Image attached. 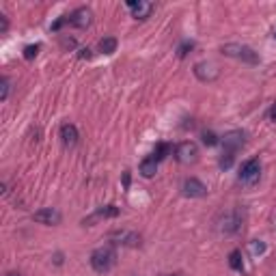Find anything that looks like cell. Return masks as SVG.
<instances>
[{"label":"cell","mask_w":276,"mask_h":276,"mask_svg":"<svg viewBox=\"0 0 276 276\" xmlns=\"http://www.w3.org/2000/svg\"><path fill=\"white\" fill-rule=\"evenodd\" d=\"M222 54L231 56V59H238L242 63H248V65H257L261 61L253 48H248L244 43H226V45H222Z\"/></svg>","instance_id":"cell-1"},{"label":"cell","mask_w":276,"mask_h":276,"mask_svg":"<svg viewBox=\"0 0 276 276\" xmlns=\"http://www.w3.org/2000/svg\"><path fill=\"white\" fill-rule=\"evenodd\" d=\"M115 261H117V253H115L112 248H106V246L93 250V255H91V265H93V270L100 272V274L112 270Z\"/></svg>","instance_id":"cell-2"},{"label":"cell","mask_w":276,"mask_h":276,"mask_svg":"<svg viewBox=\"0 0 276 276\" xmlns=\"http://www.w3.org/2000/svg\"><path fill=\"white\" fill-rule=\"evenodd\" d=\"M259 177H261V162L259 160H248L242 164L240 168V181L242 183H246V186H253L259 181Z\"/></svg>","instance_id":"cell-3"},{"label":"cell","mask_w":276,"mask_h":276,"mask_svg":"<svg viewBox=\"0 0 276 276\" xmlns=\"http://www.w3.org/2000/svg\"><path fill=\"white\" fill-rule=\"evenodd\" d=\"M108 240L112 244H119V246H129V248L141 246V235L134 233V231H112L108 235Z\"/></svg>","instance_id":"cell-4"},{"label":"cell","mask_w":276,"mask_h":276,"mask_svg":"<svg viewBox=\"0 0 276 276\" xmlns=\"http://www.w3.org/2000/svg\"><path fill=\"white\" fill-rule=\"evenodd\" d=\"M194 76H197L201 82H214V80L220 76V69H218L214 63L203 61V63H197V65H194Z\"/></svg>","instance_id":"cell-5"},{"label":"cell","mask_w":276,"mask_h":276,"mask_svg":"<svg viewBox=\"0 0 276 276\" xmlns=\"http://www.w3.org/2000/svg\"><path fill=\"white\" fill-rule=\"evenodd\" d=\"M197 156H199V149H197V145L190 141L179 143L175 147V158H177V162H181V164H190V162L197 160Z\"/></svg>","instance_id":"cell-6"},{"label":"cell","mask_w":276,"mask_h":276,"mask_svg":"<svg viewBox=\"0 0 276 276\" xmlns=\"http://www.w3.org/2000/svg\"><path fill=\"white\" fill-rule=\"evenodd\" d=\"M61 212L59 209H54V207H43V209H39V212L32 214V220L39 222V224H61Z\"/></svg>","instance_id":"cell-7"},{"label":"cell","mask_w":276,"mask_h":276,"mask_svg":"<svg viewBox=\"0 0 276 276\" xmlns=\"http://www.w3.org/2000/svg\"><path fill=\"white\" fill-rule=\"evenodd\" d=\"M181 190H183L186 197H190V199H201V197H205V194H207V186L203 183V181H199L197 177H188V179L183 181Z\"/></svg>","instance_id":"cell-8"},{"label":"cell","mask_w":276,"mask_h":276,"mask_svg":"<svg viewBox=\"0 0 276 276\" xmlns=\"http://www.w3.org/2000/svg\"><path fill=\"white\" fill-rule=\"evenodd\" d=\"M67 22L76 28H88L91 26V22H93V13H91V9H86V7H80V9H76L69 15Z\"/></svg>","instance_id":"cell-9"},{"label":"cell","mask_w":276,"mask_h":276,"mask_svg":"<svg viewBox=\"0 0 276 276\" xmlns=\"http://www.w3.org/2000/svg\"><path fill=\"white\" fill-rule=\"evenodd\" d=\"M244 132H240V129H233V132H226L222 136V147L224 151H229V153H235L242 145H244Z\"/></svg>","instance_id":"cell-10"},{"label":"cell","mask_w":276,"mask_h":276,"mask_svg":"<svg viewBox=\"0 0 276 276\" xmlns=\"http://www.w3.org/2000/svg\"><path fill=\"white\" fill-rule=\"evenodd\" d=\"M127 7L132 9L136 20H147L153 11V5L147 3V0H127Z\"/></svg>","instance_id":"cell-11"},{"label":"cell","mask_w":276,"mask_h":276,"mask_svg":"<svg viewBox=\"0 0 276 276\" xmlns=\"http://www.w3.org/2000/svg\"><path fill=\"white\" fill-rule=\"evenodd\" d=\"M115 216H119V207H115V205H106V207L97 209L95 216H91V218H84L82 224H91V222H95V220H97V218H115Z\"/></svg>","instance_id":"cell-12"},{"label":"cell","mask_w":276,"mask_h":276,"mask_svg":"<svg viewBox=\"0 0 276 276\" xmlns=\"http://www.w3.org/2000/svg\"><path fill=\"white\" fill-rule=\"evenodd\" d=\"M61 141L65 143V145H76L78 143V129H76V125H71V123H65V125H61Z\"/></svg>","instance_id":"cell-13"},{"label":"cell","mask_w":276,"mask_h":276,"mask_svg":"<svg viewBox=\"0 0 276 276\" xmlns=\"http://www.w3.org/2000/svg\"><path fill=\"white\" fill-rule=\"evenodd\" d=\"M238 226H240V216L238 214H226L224 216V224L220 226V231L233 233V231H238Z\"/></svg>","instance_id":"cell-14"},{"label":"cell","mask_w":276,"mask_h":276,"mask_svg":"<svg viewBox=\"0 0 276 276\" xmlns=\"http://www.w3.org/2000/svg\"><path fill=\"white\" fill-rule=\"evenodd\" d=\"M156 170H158V162L153 160V156L141 162V173H143V177H153V175H156Z\"/></svg>","instance_id":"cell-15"},{"label":"cell","mask_w":276,"mask_h":276,"mask_svg":"<svg viewBox=\"0 0 276 276\" xmlns=\"http://www.w3.org/2000/svg\"><path fill=\"white\" fill-rule=\"evenodd\" d=\"M115 50H117V39H115V37H104L102 41H100V52L112 54Z\"/></svg>","instance_id":"cell-16"},{"label":"cell","mask_w":276,"mask_h":276,"mask_svg":"<svg viewBox=\"0 0 276 276\" xmlns=\"http://www.w3.org/2000/svg\"><path fill=\"white\" fill-rule=\"evenodd\" d=\"M229 265L233 267V270H238V272L244 270V263H242V253H240V250H233V253L229 255Z\"/></svg>","instance_id":"cell-17"},{"label":"cell","mask_w":276,"mask_h":276,"mask_svg":"<svg viewBox=\"0 0 276 276\" xmlns=\"http://www.w3.org/2000/svg\"><path fill=\"white\" fill-rule=\"evenodd\" d=\"M168 153H170V145L162 143V145H158V147H156V151H153V160L160 162V160H164Z\"/></svg>","instance_id":"cell-18"},{"label":"cell","mask_w":276,"mask_h":276,"mask_svg":"<svg viewBox=\"0 0 276 276\" xmlns=\"http://www.w3.org/2000/svg\"><path fill=\"white\" fill-rule=\"evenodd\" d=\"M39 50H41V45H26V48H24V59H26V61H32V59H35V56L39 54Z\"/></svg>","instance_id":"cell-19"},{"label":"cell","mask_w":276,"mask_h":276,"mask_svg":"<svg viewBox=\"0 0 276 276\" xmlns=\"http://www.w3.org/2000/svg\"><path fill=\"white\" fill-rule=\"evenodd\" d=\"M9 100V80L3 78L0 80V102H7Z\"/></svg>","instance_id":"cell-20"},{"label":"cell","mask_w":276,"mask_h":276,"mask_svg":"<svg viewBox=\"0 0 276 276\" xmlns=\"http://www.w3.org/2000/svg\"><path fill=\"white\" fill-rule=\"evenodd\" d=\"M218 164H220V168H222V170L231 168V164H233V153L224 151V153H222V158H220V162H218Z\"/></svg>","instance_id":"cell-21"},{"label":"cell","mask_w":276,"mask_h":276,"mask_svg":"<svg viewBox=\"0 0 276 276\" xmlns=\"http://www.w3.org/2000/svg\"><path fill=\"white\" fill-rule=\"evenodd\" d=\"M203 143H205L207 147H214V145H218L220 141H218V136L214 132H203Z\"/></svg>","instance_id":"cell-22"},{"label":"cell","mask_w":276,"mask_h":276,"mask_svg":"<svg viewBox=\"0 0 276 276\" xmlns=\"http://www.w3.org/2000/svg\"><path fill=\"white\" fill-rule=\"evenodd\" d=\"M192 48H194V43H192V41H183V43L179 45V50H177V54H179L181 59H183V56L188 54V50H192Z\"/></svg>","instance_id":"cell-23"},{"label":"cell","mask_w":276,"mask_h":276,"mask_svg":"<svg viewBox=\"0 0 276 276\" xmlns=\"http://www.w3.org/2000/svg\"><path fill=\"white\" fill-rule=\"evenodd\" d=\"M250 250H253V255H261L265 250V244L263 242H253V244H250Z\"/></svg>","instance_id":"cell-24"},{"label":"cell","mask_w":276,"mask_h":276,"mask_svg":"<svg viewBox=\"0 0 276 276\" xmlns=\"http://www.w3.org/2000/svg\"><path fill=\"white\" fill-rule=\"evenodd\" d=\"M7 28H9V22H7L5 15H0V32H7Z\"/></svg>","instance_id":"cell-25"},{"label":"cell","mask_w":276,"mask_h":276,"mask_svg":"<svg viewBox=\"0 0 276 276\" xmlns=\"http://www.w3.org/2000/svg\"><path fill=\"white\" fill-rule=\"evenodd\" d=\"M78 56H80V59H91V50H88V48H82Z\"/></svg>","instance_id":"cell-26"},{"label":"cell","mask_w":276,"mask_h":276,"mask_svg":"<svg viewBox=\"0 0 276 276\" xmlns=\"http://www.w3.org/2000/svg\"><path fill=\"white\" fill-rule=\"evenodd\" d=\"M63 45H67V48H76V41H74V39H63Z\"/></svg>","instance_id":"cell-27"},{"label":"cell","mask_w":276,"mask_h":276,"mask_svg":"<svg viewBox=\"0 0 276 276\" xmlns=\"http://www.w3.org/2000/svg\"><path fill=\"white\" fill-rule=\"evenodd\" d=\"M270 117H272V121H276V102H274V106L270 110Z\"/></svg>","instance_id":"cell-28"},{"label":"cell","mask_w":276,"mask_h":276,"mask_svg":"<svg viewBox=\"0 0 276 276\" xmlns=\"http://www.w3.org/2000/svg\"><path fill=\"white\" fill-rule=\"evenodd\" d=\"M7 276H22V274H18V272H9V274H7Z\"/></svg>","instance_id":"cell-29"},{"label":"cell","mask_w":276,"mask_h":276,"mask_svg":"<svg viewBox=\"0 0 276 276\" xmlns=\"http://www.w3.org/2000/svg\"><path fill=\"white\" fill-rule=\"evenodd\" d=\"M162 276H181V274H162Z\"/></svg>","instance_id":"cell-30"},{"label":"cell","mask_w":276,"mask_h":276,"mask_svg":"<svg viewBox=\"0 0 276 276\" xmlns=\"http://www.w3.org/2000/svg\"><path fill=\"white\" fill-rule=\"evenodd\" d=\"M274 37H276V32H274Z\"/></svg>","instance_id":"cell-31"}]
</instances>
